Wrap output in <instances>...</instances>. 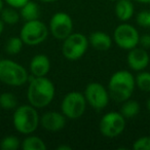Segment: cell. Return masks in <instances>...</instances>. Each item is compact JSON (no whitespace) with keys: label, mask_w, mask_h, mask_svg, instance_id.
<instances>
[{"label":"cell","mask_w":150,"mask_h":150,"mask_svg":"<svg viewBox=\"0 0 150 150\" xmlns=\"http://www.w3.org/2000/svg\"><path fill=\"white\" fill-rule=\"evenodd\" d=\"M56 95L54 82L46 76L34 77L28 86L27 98L29 104L40 109L48 106L52 102Z\"/></svg>","instance_id":"1"},{"label":"cell","mask_w":150,"mask_h":150,"mask_svg":"<svg viewBox=\"0 0 150 150\" xmlns=\"http://www.w3.org/2000/svg\"><path fill=\"white\" fill-rule=\"evenodd\" d=\"M135 88V76L127 70H118L114 72L108 82L110 98L117 103H122L131 99Z\"/></svg>","instance_id":"2"},{"label":"cell","mask_w":150,"mask_h":150,"mask_svg":"<svg viewBox=\"0 0 150 150\" xmlns=\"http://www.w3.org/2000/svg\"><path fill=\"white\" fill-rule=\"evenodd\" d=\"M13 125L16 131L22 135L33 134L40 125L37 108L31 104L18 106L13 114Z\"/></svg>","instance_id":"3"},{"label":"cell","mask_w":150,"mask_h":150,"mask_svg":"<svg viewBox=\"0 0 150 150\" xmlns=\"http://www.w3.org/2000/svg\"><path fill=\"white\" fill-rule=\"evenodd\" d=\"M29 79L23 65L9 59L0 60V81L9 86H22Z\"/></svg>","instance_id":"4"},{"label":"cell","mask_w":150,"mask_h":150,"mask_svg":"<svg viewBox=\"0 0 150 150\" xmlns=\"http://www.w3.org/2000/svg\"><path fill=\"white\" fill-rule=\"evenodd\" d=\"M88 38L78 32H72L63 40L62 54L68 61H77L86 54L88 48Z\"/></svg>","instance_id":"5"},{"label":"cell","mask_w":150,"mask_h":150,"mask_svg":"<svg viewBox=\"0 0 150 150\" xmlns=\"http://www.w3.org/2000/svg\"><path fill=\"white\" fill-rule=\"evenodd\" d=\"M50 30L48 27L39 19L25 22L20 31V37L24 44L29 46H36L41 44L47 38Z\"/></svg>","instance_id":"6"},{"label":"cell","mask_w":150,"mask_h":150,"mask_svg":"<svg viewBox=\"0 0 150 150\" xmlns=\"http://www.w3.org/2000/svg\"><path fill=\"white\" fill-rule=\"evenodd\" d=\"M86 97L80 92H69L65 95L61 103L62 113L67 119H78L84 114L86 109Z\"/></svg>","instance_id":"7"},{"label":"cell","mask_w":150,"mask_h":150,"mask_svg":"<svg viewBox=\"0 0 150 150\" xmlns=\"http://www.w3.org/2000/svg\"><path fill=\"white\" fill-rule=\"evenodd\" d=\"M125 129V117L120 112L110 111L102 116L99 122V129L106 138H116Z\"/></svg>","instance_id":"8"},{"label":"cell","mask_w":150,"mask_h":150,"mask_svg":"<svg viewBox=\"0 0 150 150\" xmlns=\"http://www.w3.org/2000/svg\"><path fill=\"white\" fill-rule=\"evenodd\" d=\"M139 39L140 34L137 28L127 22H122L113 32V41L118 47L125 50H129L139 45Z\"/></svg>","instance_id":"9"},{"label":"cell","mask_w":150,"mask_h":150,"mask_svg":"<svg viewBox=\"0 0 150 150\" xmlns=\"http://www.w3.org/2000/svg\"><path fill=\"white\" fill-rule=\"evenodd\" d=\"M86 103L95 110L100 111L105 109L109 104V92L100 82H91L86 86L83 93Z\"/></svg>","instance_id":"10"},{"label":"cell","mask_w":150,"mask_h":150,"mask_svg":"<svg viewBox=\"0 0 150 150\" xmlns=\"http://www.w3.org/2000/svg\"><path fill=\"white\" fill-rule=\"evenodd\" d=\"M48 30L54 38L64 40L73 32V21L68 13L59 11L50 19Z\"/></svg>","instance_id":"11"},{"label":"cell","mask_w":150,"mask_h":150,"mask_svg":"<svg viewBox=\"0 0 150 150\" xmlns=\"http://www.w3.org/2000/svg\"><path fill=\"white\" fill-rule=\"evenodd\" d=\"M127 66L133 71H143L148 67L150 63V56L147 50L143 47H136L129 50L127 57Z\"/></svg>","instance_id":"12"},{"label":"cell","mask_w":150,"mask_h":150,"mask_svg":"<svg viewBox=\"0 0 150 150\" xmlns=\"http://www.w3.org/2000/svg\"><path fill=\"white\" fill-rule=\"evenodd\" d=\"M66 116L58 111H48L40 116V125L47 132H59L66 125Z\"/></svg>","instance_id":"13"},{"label":"cell","mask_w":150,"mask_h":150,"mask_svg":"<svg viewBox=\"0 0 150 150\" xmlns=\"http://www.w3.org/2000/svg\"><path fill=\"white\" fill-rule=\"evenodd\" d=\"M31 74L34 77H42L46 76L50 70V61L45 54H36L31 59L29 65Z\"/></svg>","instance_id":"14"},{"label":"cell","mask_w":150,"mask_h":150,"mask_svg":"<svg viewBox=\"0 0 150 150\" xmlns=\"http://www.w3.org/2000/svg\"><path fill=\"white\" fill-rule=\"evenodd\" d=\"M113 38L102 31H96L91 33L88 37V43L99 52H106L112 46Z\"/></svg>","instance_id":"15"},{"label":"cell","mask_w":150,"mask_h":150,"mask_svg":"<svg viewBox=\"0 0 150 150\" xmlns=\"http://www.w3.org/2000/svg\"><path fill=\"white\" fill-rule=\"evenodd\" d=\"M115 16L121 22H129L135 13L133 0H117L114 7Z\"/></svg>","instance_id":"16"},{"label":"cell","mask_w":150,"mask_h":150,"mask_svg":"<svg viewBox=\"0 0 150 150\" xmlns=\"http://www.w3.org/2000/svg\"><path fill=\"white\" fill-rule=\"evenodd\" d=\"M20 16H21V19H23L25 22L39 19V16H40L39 6L34 1L29 0L25 5H23L20 8Z\"/></svg>","instance_id":"17"},{"label":"cell","mask_w":150,"mask_h":150,"mask_svg":"<svg viewBox=\"0 0 150 150\" xmlns=\"http://www.w3.org/2000/svg\"><path fill=\"white\" fill-rule=\"evenodd\" d=\"M21 148L23 150H46L47 147L41 138L30 134L21 142Z\"/></svg>","instance_id":"18"},{"label":"cell","mask_w":150,"mask_h":150,"mask_svg":"<svg viewBox=\"0 0 150 150\" xmlns=\"http://www.w3.org/2000/svg\"><path fill=\"white\" fill-rule=\"evenodd\" d=\"M140 112V105L137 101L135 100H129L122 102L120 108V113L125 117V119L134 118L135 116H137Z\"/></svg>","instance_id":"19"},{"label":"cell","mask_w":150,"mask_h":150,"mask_svg":"<svg viewBox=\"0 0 150 150\" xmlns=\"http://www.w3.org/2000/svg\"><path fill=\"white\" fill-rule=\"evenodd\" d=\"M0 16L1 18L0 19L2 20L3 23L7 24V25H15L21 19V16H20V13L17 11V8L15 7H6V8H3L0 13Z\"/></svg>","instance_id":"20"},{"label":"cell","mask_w":150,"mask_h":150,"mask_svg":"<svg viewBox=\"0 0 150 150\" xmlns=\"http://www.w3.org/2000/svg\"><path fill=\"white\" fill-rule=\"evenodd\" d=\"M136 86L144 93H150V72L139 71L135 76Z\"/></svg>","instance_id":"21"},{"label":"cell","mask_w":150,"mask_h":150,"mask_svg":"<svg viewBox=\"0 0 150 150\" xmlns=\"http://www.w3.org/2000/svg\"><path fill=\"white\" fill-rule=\"evenodd\" d=\"M0 107L4 110H13L18 107V98L13 93L0 94Z\"/></svg>","instance_id":"22"},{"label":"cell","mask_w":150,"mask_h":150,"mask_svg":"<svg viewBox=\"0 0 150 150\" xmlns=\"http://www.w3.org/2000/svg\"><path fill=\"white\" fill-rule=\"evenodd\" d=\"M24 42L21 37H11L5 43V52L8 54L15 56L23 50Z\"/></svg>","instance_id":"23"},{"label":"cell","mask_w":150,"mask_h":150,"mask_svg":"<svg viewBox=\"0 0 150 150\" xmlns=\"http://www.w3.org/2000/svg\"><path fill=\"white\" fill-rule=\"evenodd\" d=\"M21 147V141L16 136H6L0 142V148L2 150H17Z\"/></svg>","instance_id":"24"},{"label":"cell","mask_w":150,"mask_h":150,"mask_svg":"<svg viewBox=\"0 0 150 150\" xmlns=\"http://www.w3.org/2000/svg\"><path fill=\"white\" fill-rule=\"evenodd\" d=\"M136 22L140 27L150 29V11H140L136 18Z\"/></svg>","instance_id":"25"},{"label":"cell","mask_w":150,"mask_h":150,"mask_svg":"<svg viewBox=\"0 0 150 150\" xmlns=\"http://www.w3.org/2000/svg\"><path fill=\"white\" fill-rule=\"evenodd\" d=\"M133 148L135 150H150V137L143 136L134 142Z\"/></svg>","instance_id":"26"},{"label":"cell","mask_w":150,"mask_h":150,"mask_svg":"<svg viewBox=\"0 0 150 150\" xmlns=\"http://www.w3.org/2000/svg\"><path fill=\"white\" fill-rule=\"evenodd\" d=\"M139 45L141 46V47L145 48V50L150 48V34H143V35H140Z\"/></svg>","instance_id":"27"},{"label":"cell","mask_w":150,"mask_h":150,"mask_svg":"<svg viewBox=\"0 0 150 150\" xmlns=\"http://www.w3.org/2000/svg\"><path fill=\"white\" fill-rule=\"evenodd\" d=\"M3 1L6 2V4H8L9 6L20 9L23 5H25L29 0H3Z\"/></svg>","instance_id":"28"},{"label":"cell","mask_w":150,"mask_h":150,"mask_svg":"<svg viewBox=\"0 0 150 150\" xmlns=\"http://www.w3.org/2000/svg\"><path fill=\"white\" fill-rule=\"evenodd\" d=\"M57 149L58 150H71V147L68 145H61V146H58Z\"/></svg>","instance_id":"29"},{"label":"cell","mask_w":150,"mask_h":150,"mask_svg":"<svg viewBox=\"0 0 150 150\" xmlns=\"http://www.w3.org/2000/svg\"><path fill=\"white\" fill-rule=\"evenodd\" d=\"M135 2L142 3V4H150V0H133Z\"/></svg>","instance_id":"30"},{"label":"cell","mask_w":150,"mask_h":150,"mask_svg":"<svg viewBox=\"0 0 150 150\" xmlns=\"http://www.w3.org/2000/svg\"><path fill=\"white\" fill-rule=\"evenodd\" d=\"M3 31H4V23H3L2 20L0 19V34L2 33Z\"/></svg>","instance_id":"31"},{"label":"cell","mask_w":150,"mask_h":150,"mask_svg":"<svg viewBox=\"0 0 150 150\" xmlns=\"http://www.w3.org/2000/svg\"><path fill=\"white\" fill-rule=\"evenodd\" d=\"M146 108H147V110L150 112V98L147 100V102H146Z\"/></svg>","instance_id":"32"},{"label":"cell","mask_w":150,"mask_h":150,"mask_svg":"<svg viewBox=\"0 0 150 150\" xmlns=\"http://www.w3.org/2000/svg\"><path fill=\"white\" fill-rule=\"evenodd\" d=\"M41 2H44V3H52V2H54L57 0H39Z\"/></svg>","instance_id":"33"},{"label":"cell","mask_w":150,"mask_h":150,"mask_svg":"<svg viewBox=\"0 0 150 150\" xmlns=\"http://www.w3.org/2000/svg\"><path fill=\"white\" fill-rule=\"evenodd\" d=\"M4 8L3 7V0H0V13H1V11Z\"/></svg>","instance_id":"34"},{"label":"cell","mask_w":150,"mask_h":150,"mask_svg":"<svg viewBox=\"0 0 150 150\" xmlns=\"http://www.w3.org/2000/svg\"><path fill=\"white\" fill-rule=\"evenodd\" d=\"M110 1H115V2H116V1H117V0H110Z\"/></svg>","instance_id":"35"}]
</instances>
